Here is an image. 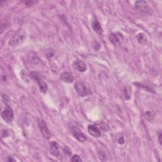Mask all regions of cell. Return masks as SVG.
Returning <instances> with one entry per match:
<instances>
[{"label":"cell","instance_id":"cell-1","mask_svg":"<svg viewBox=\"0 0 162 162\" xmlns=\"http://www.w3.org/2000/svg\"><path fill=\"white\" fill-rule=\"evenodd\" d=\"M26 33L24 31H18L10 38L8 44L12 47H17L21 45L26 39Z\"/></svg>","mask_w":162,"mask_h":162},{"label":"cell","instance_id":"cell-2","mask_svg":"<svg viewBox=\"0 0 162 162\" xmlns=\"http://www.w3.org/2000/svg\"><path fill=\"white\" fill-rule=\"evenodd\" d=\"M30 75L32 79L37 82L41 93L43 94L46 93L48 90V86L47 84L41 79L39 73L36 71H32L30 72Z\"/></svg>","mask_w":162,"mask_h":162},{"label":"cell","instance_id":"cell-3","mask_svg":"<svg viewBox=\"0 0 162 162\" xmlns=\"http://www.w3.org/2000/svg\"><path fill=\"white\" fill-rule=\"evenodd\" d=\"M2 117L5 122L8 124L12 123L14 120V113L12 108L10 106H6L2 113Z\"/></svg>","mask_w":162,"mask_h":162},{"label":"cell","instance_id":"cell-4","mask_svg":"<svg viewBox=\"0 0 162 162\" xmlns=\"http://www.w3.org/2000/svg\"><path fill=\"white\" fill-rule=\"evenodd\" d=\"M75 89L77 94L81 97H85L91 94V91L86 87V85L81 82H77L75 84Z\"/></svg>","mask_w":162,"mask_h":162},{"label":"cell","instance_id":"cell-5","mask_svg":"<svg viewBox=\"0 0 162 162\" xmlns=\"http://www.w3.org/2000/svg\"><path fill=\"white\" fill-rule=\"evenodd\" d=\"M109 39L114 45H120L124 40V37L121 32H117L112 33L109 36Z\"/></svg>","mask_w":162,"mask_h":162},{"label":"cell","instance_id":"cell-6","mask_svg":"<svg viewBox=\"0 0 162 162\" xmlns=\"http://www.w3.org/2000/svg\"><path fill=\"white\" fill-rule=\"evenodd\" d=\"M72 132L73 137L77 139L81 143H84L87 140L85 136L82 132V131L77 127H73L72 128Z\"/></svg>","mask_w":162,"mask_h":162},{"label":"cell","instance_id":"cell-7","mask_svg":"<svg viewBox=\"0 0 162 162\" xmlns=\"http://www.w3.org/2000/svg\"><path fill=\"white\" fill-rule=\"evenodd\" d=\"M38 124H39L40 131L43 137L46 139H49L51 137V134L49 131V129L46 124H45V122L42 120H39L38 122Z\"/></svg>","mask_w":162,"mask_h":162},{"label":"cell","instance_id":"cell-8","mask_svg":"<svg viewBox=\"0 0 162 162\" xmlns=\"http://www.w3.org/2000/svg\"><path fill=\"white\" fill-rule=\"evenodd\" d=\"M148 3L145 1H137L135 2L134 6L136 9L141 13H146L149 9Z\"/></svg>","mask_w":162,"mask_h":162},{"label":"cell","instance_id":"cell-9","mask_svg":"<svg viewBox=\"0 0 162 162\" xmlns=\"http://www.w3.org/2000/svg\"><path fill=\"white\" fill-rule=\"evenodd\" d=\"M73 66L75 70H78L80 72H84L87 70L86 64L81 60H75L73 63Z\"/></svg>","mask_w":162,"mask_h":162},{"label":"cell","instance_id":"cell-10","mask_svg":"<svg viewBox=\"0 0 162 162\" xmlns=\"http://www.w3.org/2000/svg\"><path fill=\"white\" fill-rule=\"evenodd\" d=\"M88 130L89 133L94 137H100L101 136L100 130L94 125H89Z\"/></svg>","mask_w":162,"mask_h":162},{"label":"cell","instance_id":"cell-11","mask_svg":"<svg viewBox=\"0 0 162 162\" xmlns=\"http://www.w3.org/2000/svg\"><path fill=\"white\" fill-rule=\"evenodd\" d=\"M60 80L64 82H66V83H72L74 79L73 77L72 73L67 72H63L61 75H60Z\"/></svg>","mask_w":162,"mask_h":162},{"label":"cell","instance_id":"cell-12","mask_svg":"<svg viewBox=\"0 0 162 162\" xmlns=\"http://www.w3.org/2000/svg\"><path fill=\"white\" fill-rule=\"evenodd\" d=\"M91 26L93 27V29L94 30V32H96V33H98L100 35H101L103 34V29L100 24L99 23V22L96 18H94L93 20Z\"/></svg>","mask_w":162,"mask_h":162},{"label":"cell","instance_id":"cell-13","mask_svg":"<svg viewBox=\"0 0 162 162\" xmlns=\"http://www.w3.org/2000/svg\"><path fill=\"white\" fill-rule=\"evenodd\" d=\"M50 146V153L55 156H58L60 155L58 144L55 141H52Z\"/></svg>","mask_w":162,"mask_h":162},{"label":"cell","instance_id":"cell-14","mask_svg":"<svg viewBox=\"0 0 162 162\" xmlns=\"http://www.w3.org/2000/svg\"><path fill=\"white\" fill-rule=\"evenodd\" d=\"M137 39L140 45H144L147 43V38L144 33H139L137 35Z\"/></svg>","mask_w":162,"mask_h":162},{"label":"cell","instance_id":"cell-15","mask_svg":"<svg viewBox=\"0 0 162 162\" xmlns=\"http://www.w3.org/2000/svg\"><path fill=\"white\" fill-rule=\"evenodd\" d=\"M2 101L4 103V104L6 106H11V99L10 97L5 94H2Z\"/></svg>","mask_w":162,"mask_h":162},{"label":"cell","instance_id":"cell-16","mask_svg":"<svg viewBox=\"0 0 162 162\" xmlns=\"http://www.w3.org/2000/svg\"><path fill=\"white\" fill-rule=\"evenodd\" d=\"M136 85H137V87H139V88H143V89H145L146 91H149V92H151V93H155V90H153V89L150 88L149 87H148V86H146V85H143V84H139V83H136L135 84Z\"/></svg>","mask_w":162,"mask_h":162},{"label":"cell","instance_id":"cell-17","mask_svg":"<svg viewBox=\"0 0 162 162\" xmlns=\"http://www.w3.org/2000/svg\"><path fill=\"white\" fill-rule=\"evenodd\" d=\"M99 158L101 161H106L108 160L107 158V156L106 155V153L104 152H99Z\"/></svg>","mask_w":162,"mask_h":162},{"label":"cell","instance_id":"cell-18","mask_svg":"<svg viewBox=\"0 0 162 162\" xmlns=\"http://www.w3.org/2000/svg\"><path fill=\"white\" fill-rule=\"evenodd\" d=\"M145 118L148 121H151L153 118V114L150 111H146L144 114Z\"/></svg>","mask_w":162,"mask_h":162},{"label":"cell","instance_id":"cell-19","mask_svg":"<svg viewBox=\"0 0 162 162\" xmlns=\"http://www.w3.org/2000/svg\"><path fill=\"white\" fill-rule=\"evenodd\" d=\"M72 161H73V162H76V161H78V162H81L82 161V160L81 159V158L79 156V155H73L71 159Z\"/></svg>","mask_w":162,"mask_h":162},{"label":"cell","instance_id":"cell-20","mask_svg":"<svg viewBox=\"0 0 162 162\" xmlns=\"http://www.w3.org/2000/svg\"><path fill=\"white\" fill-rule=\"evenodd\" d=\"M63 151H64V152L66 154H67L68 155H71L72 152H71V151H70V149H69V147H67V146L65 147V148L63 149Z\"/></svg>","mask_w":162,"mask_h":162},{"label":"cell","instance_id":"cell-21","mask_svg":"<svg viewBox=\"0 0 162 162\" xmlns=\"http://www.w3.org/2000/svg\"><path fill=\"white\" fill-rule=\"evenodd\" d=\"M36 3V2L34 1H28V2H26L25 4L27 6H31L32 5H34V4Z\"/></svg>","mask_w":162,"mask_h":162},{"label":"cell","instance_id":"cell-22","mask_svg":"<svg viewBox=\"0 0 162 162\" xmlns=\"http://www.w3.org/2000/svg\"><path fill=\"white\" fill-rule=\"evenodd\" d=\"M125 141H124V137H121L118 140V143H119L120 144H123L124 143Z\"/></svg>","mask_w":162,"mask_h":162},{"label":"cell","instance_id":"cell-23","mask_svg":"<svg viewBox=\"0 0 162 162\" xmlns=\"http://www.w3.org/2000/svg\"><path fill=\"white\" fill-rule=\"evenodd\" d=\"M161 137H162V135H161V133L160 132L159 133V135H158V141L160 143V144L161 145Z\"/></svg>","mask_w":162,"mask_h":162},{"label":"cell","instance_id":"cell-24","mask_svg":"<svg viewBox=\"0 0 162 162\" xmlns=\"http://www.w3.org/2000/svg\"><path fill=\"white\" fill-rule=\"evenodd\" d=\"M7 161H8V162H11V161H16V160H15V159H14V158H12V157H8V158L7 159Z\"/></svg>","mask_w":162,"mask_h":162}]
</instances>
